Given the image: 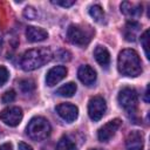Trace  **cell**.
<instances>
[{"instance_id":"8992f818","label":"cell","mask_w":150,"mask_h":150,"mask_svg":"<svg viewBox=\"0 0 150 150\" xmlns=\"http://www.w3.org/2000/svg\"><path fill=\"white\" fill-rule=\"evenodd\" d=\"M107 110V103L101 96H94L88 103V115L93 121H100Z\"/></svg>"},{"instance_id":"30bf717a","label":"cell","mask_w":150,"mask_h":150,"mask_svg":"<svg viewBox=\"0 0 150 150\" xmlns=\"http://www.w3.org/2000/svg\"><path fill=\"white\" fill-rule=\"evenodd\" d=\"M67 76V68L64 66H56L48 70L46 75V83L49 87L55 86Z\"/></svg>"},{"instance_id":"5b68a950","label":"cell","mask_w":150,"mask_h":150,"mask_svg":"<svg viewBox=\"0 0 150 150\" xmlns=\"http://www.w3.org/2000/svg\"><path fill=\"white\" fill-rule=\"evenodd\" d=\"M118 103L129 114H134L137 109L138 103V96L134 88L125 87L123 88L118 94Z\"/></svg>"},{"instance_id":"f1b7e54d","label":"cell","mask_w":150,"mask_h":150,"mask_svg":"<svg viewBox=\"0 0 150 150\" xmlns=\"http://www.w3.org/2000/svg\"><path fill=\"white\" fill-rule=\"evenodd\" d=\"M90 150H102V149H90Z\"/></svg>"},{"instance_id":"7c38bea8","label":"cell","mask_w":150,"mask_h":150,"mask_svg":"<svg viewBox=\"0 0 150 150\" xmlns=\"http://www.w3.org/2000/svg\"><path fill=\"white\" fill-rule=\"evenodd\" d=\"M77 76L79 80L86 86H91L96 81V71L94 70V68H91L88 64H83L79 68Z\"/></svg>"},{"instance_id":"8fae6325","label":"cell","mask_w":150,"mask_h":150,"mask_svg":"<svg viewBox=\"0 0 150 150\" xmlns=\"http://www.w3.org/2000/svg\"><path fill=\"white\" fill-rule=\"evenodd\" d=\"M144 145V137L143 134L138 130H132L129 132L125 139L127 150H143Z\"/></svg>"},{"instance_id":"83f0119b","label":"cell","mask_w":150,"mask_h":150,"mask_svg":"<svg viewBox=\"0 0 150 150\" xmlns=\"http://www.w3.org/2000/svg\"><path fill=\"white\" fill-rule=\"evenodd\" d=\"M148 95H149V88H146V90H145V102H149V97H148Z\"/></svg>"},{"instance_id":"ac0fdd59","label":"cell","mask_w":150,"mask_h":150,"mask_svg":"<svg viewBox=\"0 0 150 150\" xmlns=\"http://www.w3.org/2000/svg\"><path fill=\"white\" fill-rule=\"evenodd\" d=\"M89 15L94 19V21L102 23L104 21V12L100 5H93L89 8Z\"/></svg>"},{"instance_id":"603a6c76","label":"cell","mask_w":150,"mask_h":150,"mask_svg":"<svg viewBox=\"0 0 150 150\" xmlns=\"http://www.w3.org/2000/svg\"><path fill=\"white\" fill-rule=\"evenodd\" d=\"M8 77H9V73H8L7 68L4 66H0V87L7 82Z\"/></svg>"},{"instance_id":"277c9868","label":"cell","mask_w":150,"mask_h":150,"mask_svg":"<svg viewBox=\"0 0 150 150\" xmlns=\"http://www.w3.org/2000/svg\"><path fill=\"white\" fill-rule=\"evenodd\" d=\"M94 33L95 32L89 27L83 28V27L77 26V25H70L67 29V39L73 45L83 47L90 42Z\"/></svg>"},{"instance_id":"9a60e30c","label":"cell","mask_w":150,"mask_h":150,"mask_svg":"<svg viewBox=\"0 0 150 150\" xmlns=\"http://www.w3.org/2000/svg\"><path fill=\"white\" fill-rule=\"evenodd\" d=\"M139 30H141V25L136 21H129L127 22L125 25V28H124V38L127 41L129 42H134L136 41L138 34H139Z\"/></svg>"},{"instance_id":"7402d4cb","label":"cell","mask_w":150,"mask_h":150,"mask_svg":"<svg viewBox=\"0 0 150 150\" xmlns=\"http://www.w3.org/2000/svg\"><path fill=\"white\" fill-rule=\"evenodd\" d=\"M2 102L4 103H11V102H13L14 100H15V91L13 90V89H11V90H7L4 95H2Z\"/></svg>"},{"instance_id":"ffe728a7","label":"cell","mask_w":150,"mask_h":150,"mask_svg":"<svg viewBox=\"0 0 150 150\" xmlns=\"http://www.w3.org/2000/svg\"><path fill=\"white\" fill-rule=\"evenodd\" d=\"M19 86H20L21 91L25 93V94H29V93H32V91L35 89V83H34V81H33V80H28V79L21 80V81L19 82Z\"/></svg>"},{"instance_id":"7a4b0ae2","label":"cell","mask_w":150,"mask_h":150,"mask_svg":"<svg viewBox=\"0 0 150 150\" xmlns=\"http://www.w3.org/2000/svg\"><path fill=\"white\" fill-rule=\"evenodd\" d=\"M118 71L129 77H136L142 73V64L138 54L134 49H123L117 60Z\"/></svg>"},{"instance_id":"4316f807","label":"cell","mask_w":150,"mask_h":150,"mask_svg":"<svg viewBox=\"0 0 150 150\" xmlns=\"http://www.w3.org/2000/svg\"><path fill=\"white\" fill-rule=\"evenodd\" d=\"M0 150H13V148L11 143H4L2 145H0Z\"/></svg>"},{"instance_id":"2e32d148","label":"cell","mask_w":150,"mask_h":150,"mask_svg":"<svg viewBox=\"0 0 150 150\" xmlns=\"http://www.w3.org/2000/svg\"><path fill=\"white\" fill-rule=\"evenodd\" d=\"M94 56H95V60L98 62L100 66L107 68L110 63V54L108 52V49L103 46H97L94 50Z\"/></svg>"},{"instance_id":"9c48e42d","label":"cell","mask_w":150,"mask_h":150,"mask_svg":"<svg viewBox=\"0 0 150 150\" xmlns=\"http://www.w3.org/2000/svg\"><path fill=\"white\" fill-rule=\"evenodd\" d=\"M56 112L61 118H63L67 122H73L77 118L79 109L76 105L70 103H61L56 107Z\"/></svg>"},{"instance_id":"6da1fadb","label":"cell","mask_w":150,"mask_h":150,"mask_svg":"<svg viewBox=\"0 0 150 150\" xmlns=\"http://www.w3.org/2000/svg\"><path fill=\"white\" fill-rule=\"evenodd\" d=\"M53 57L52 50L47 47H41V48H34L29 49L23 53L21 60H20V66L23 70L30 71L35 70L43 64L48 63Z\"/></svg>"},{"instance_id":"e0dca14e","label":"cell","mask_w":150,"mask_h":150,"mask_svg":"<svg viewBox=\"0 0 150 150\" xmlns=\"http://www.w3.org/2000/svg\"><path fill=\"white\" fill-rule=\"evenodd\" d=\"M76 84L74 82H68L66 84H63L62 87H60L56 90V94L63 97H71L75 93H76Z\"/></svg>"},{"instance_id":"cb8c5ba5","label":"cell","mask_w":150,"mask_h":150,"mask_svg":"<svg viewBox=\"0 0 150 150\" xmlns=\"http://www.w3.org/2000/svg\"><path fill=\"white\" fill-rule=\"evenodd\" d=\"M23 15H25L27 19H29V20H34V19L36 18L38 13H36V11H35L34 7L28 6V7H26L25 11H23Z\"/></svg>"},{"instance_id":"d4e9b609","label":"cell","mask_w":150,"mask_h":150,"mask_svg":"<svg viewBox=\"0 0 150 150\" xmlns=\"http://www.w3.org/2000/svg\"><path fill=\"white\" fill-rule=\"evenodd\" d=\"M54 5H59L62 7H70L75 4L74 0H56V1H52Z\"/></svg>"},{"instance_id":"ba28073f","label":"cell","mask_w":150,"mask_h":150,"mask_svg":"<svg viewBox=\"0 0 150 150\" xmlns=\"http://www.w3.org/2000/svg\"><path fill=\"white\" fill-rule=\"evenodd\" d=\"M121 127V120L115 118L105 123L103 127H101L97 131V137L101 142H108L117 131V129Z\"/></svg>"},{"instance_id":"d6986e66","label":"cell","mask_w":150,"mask_h":150,"mask_svg":"<svg viewBox=\"0 0 150 150\" xmlns=\"http://www.w3.org/2000/svg\"><path fill=\"white\" fill-rule=\"evenodd\" d=\"M56 150H76V145L68 136L61 137V139L57 142Z\"/></svg>"},{"instance_id":"5bb4252c","label":"cell","mask_w":150,"mask_h":150,"mask_svg":"<svg viewBox=\"0 0 150 150\" xmlns=\"http://www.w3.org/2000/svg\"><path fill=\"white\" fill-rule=\"evenodd\" d=\"M121 12L129 18H136L142 14V5L124 1L121 4Z\"/></svg>"},{"instance_id":"3957f363","label":"cell","mask_w":150,"mask_h":150,"mask_svg":"<svg viewBox=\"0 0 150 150\" xmlns=\"http://www.w3.org/2000/svg\"><path fill=\"white\" fill-rule=\"evenodd\" d=\"M26 130H27V135L32 139L42 141V139H46L50 135L52 128H50L49 122L45 117L35 116L29 121Z\"/></svg>"},{"instance_id":"44dd1931","label":"cell","mask_w":150,"mask_h":150,"mask_svg":"<svg viewBox=\"0 0 150 150\" xmlns=\"http://www.w3.org/2000/svg\"><path fill=\"white\" fill-rule=\"evenodd\" d=\"M141 43L143 46V49H144V53H145V56L146 59H149V30H145L143 33V35L141 36Z\"/></svg>"},{"instance_id":"52a82bcc","label":"cell","mask_w":150,"mask_h":150,"mask_svg":"<svg viewBox=\"0 0 150 150\" xmlns=\"http://www.w3.org/2000/svg\"><path fill=\"white\" fill-rule=\"evenodd\" d=\"M22 109L19 107H8L0 112V120L9 127H16L22 120Z\"/></svg>"},{"instance_id":"4fadbf2b","label":"cell","mask_w":150,"mask_h":150,"mask_svg":"<svg viewBox=\"0 0 150 150\" xmlns=\"http://www.w3.org/2000/svg\"><path fill=\"white\" fill-rule=\"evenodd\" d=\"M26 38L29 42H40L48 38V33L42 28L29 26L26 29Z\"/></svg>"},{"instance_id":"484cf974","label":"cell","mask_w":150,"mask_h":150,"mask_svg":"<svg viewBox=\"0 0 150 150\" xmlns=\"http://www.w3.org/2000/svg\"><path fill=\"white\" fill-rule=\"evenodd\" d=\"M19 150H33L30 145H28L27 143L25 142H20L19 143Z\"/></svg>"}]
</instances>
